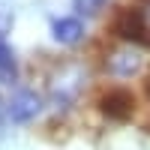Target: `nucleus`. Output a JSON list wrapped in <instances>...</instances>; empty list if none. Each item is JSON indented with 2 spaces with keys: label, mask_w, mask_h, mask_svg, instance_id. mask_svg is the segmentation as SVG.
<instances>
[{
  "label": "nucleus",
  "mask_w": 150,
  "mask_h": 150,
  "mask_svg": "<svg viewBox=\"0 0 150 150\" xmlns=\"http://www.w3.org/2000/svg\"><path fill=\"white\" fill-rule=\"evenodd\" d=\"M144 51L141 45L135 42H120L114 45L111 51L105 54V72L111 75L114 81H126V78H135L141 69H144Z\"/></svg>",
  "instance_id": "f257e3e1"
},
{
  "label": "nucleus",
  "mask_w": 150,
  "mask_h": 150,
  "mask_svg": "<svg viewBox=\"0 0 150 150\" xmlns=\"http://www.w3.org/2000/svg\"><path fill=\"white\" fill-rule=\"evenodd\" d=\"M6 108H9V120L12 123H30L42 111V96L36 93V90L21 87V90H15V93L6 99Z\"/></svg>",
  "instance_id": "f03ea898"
},
{
  "label": "nucleus",
  "mask_w": 150,
  "mask_h": 150,
  "mask_svg": "<svg viewBox=\"0 0 150 150\" xmlns=\"http://www.w3.org/2000/svg\"><path fill=\"white\" fill-rule=\"evenodd\" d=\"M132 108H135V99H132V93L126 90V87H120V84L108 87V90L99 96V111L108 114V117H114V120L129 117Z\"/></svg>",
  "instance_id": "7ed1b4c3"
},
{
  "label": "nucleus",
  "mask_w": 150,
  "mask_h": 150,
  "mask_svg": "<svg viewBox=\"0 0 150 150\" xmlns=\"http://www.w3.org/2000/svg\"><path fill=\"white\" fill-rule=\"evenodd\" d=\"M51 39L60 45H78L84 39V21L78 15H63L51 21Z\"/></svg>",
  "instance_id": "20e7f679"
},
{
  "label": "nucleus",
  "mask_w": 150,
  "mask_h": 150,
  "mask_svg": "<svg viewBox=\"0 0 150 150\" xmlns=\"http://www.w3.org/2000/svg\"><path fill=\"white\" fill-rule=\"evenodd\" d=\"M18 81V60L15 51L6 45V39L0 36V84H15Z\"/></svg>",
  "instance_id": "39448f33"
},
{
  "label": "nucleus",
  "mask_w": 150,
  "mask_h": 150,
  "mask_svg": "<svg viewBox=\"0 0 150 150\" xmlns=\"http://www.w3.org/2000/svg\"><path fill=\"white\" fill-rule=\"evenodd\" d=\"M108 0H72V9H75V15H84V18H90V15H99V12L105 9Z\"/></svg>",
  "instance_id": "423d86ee"
},
{
  "label": "nucleus",
  "mask_w": 150,
  "mask_h": 150,
  "mask_svg": "<svg viewBox=\"0 0 150 150\" xmlns=\"http://www.w3.org/2000/svg\"><path fill=\"white\" fill-rule=\"evenodd\" d=\"M9 120V108H6V99H0V126Z\"/></svg>",
  "instance_id": "0eeeda50"
}]
</instances>
